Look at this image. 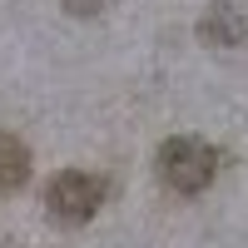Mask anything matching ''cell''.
Returning a JSON list of instances; mask_svg holds the SVG:
<instances>
[{"instance_id": "obj_5", "label": "cell", "mask_w": 248, "mask_h": 248, "mask_svg": "<svg viewBox=\"0 0 248 248\" xmlns=\"http://www.w3.org/2000/svg\"><path fill=\"white\" fill-rule=\"evenodd\" d=\"M70 15H79V20H94L99 10H105V0H60Z\"/></svg>"}, {"instance_id": "obj_2", "label": "cell", "mask_w": 248, "mask_h": 248, "mask_svg": "<svg viewBox=\"0 0 248 248\" xmlns=\"http://www.w3.org/2000/svg\"><path fill=\"white\" fill-rule=\"evenodd\" d=\"M99 203H105V179H99V174H85V169L55 174L50 189H45V209H50V218H55V223H70V229L90 223Z\"/></svg>"}, {"instance_id": "obj_4", "label": "cell", "mask_w": 248, "mask_h": 248, "mask_svg": "<svg viewBox=\"0 0 248 248\" xmlns=\"http://www.w3.org/2000/svg\"><path fill=\"white\" fill-rule=\"evenodd\" d=\"M30 179V149L15 134H0V194H15Z\"/></svg>"}, {"instance_id": "obj_1", "label": "cell", "mask_w": 248, "mask_h": 248, "mask_svg": "<svg viewBox=\"0 0 248 248\" xmlns=\"http://www.w3.org/2000/svg\"><path fill=\"white\" fill-rule=\"evenodd\" d=\"M218 174V149L214 144H203L194 134H179V139H164L159 149V179L164 189L174 194H203Z\"/></svg>"}, {"instance_id": "obj_3", "label": "cell", "mask_w": 248, "mask_h": 248, "mask_svg": "<svg viewBox=\"0 0 248 248\" xmlns=\"http://www.w3.org/2000/svg\"><path fill=\"white\" fill-rule=\"evenodd\" d=\"M243 35H248V20H243V10L229 5V0H214V5L203 10V20H199V40L214 45V50L243 45Z\"/></svg>"}]
</instances>
